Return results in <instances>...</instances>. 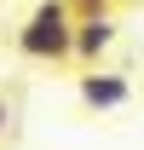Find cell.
<instances>
[{
	"label": "cell",
	"mask_w": 144,
	"mask_h": 150,
	"mask_svg": "<svg viewBox=\"0 0 144 150\" xmlns=\"http://www.w3.org/2000/svg\"><path fill=\"white\" fill-rule=\"evenodd\" d=\"M109 6H115V0H109Z\"/></svg>",
	"instance_id": "8992f818"
},
{
	"label": "cell",
	"mask_w": 144,
	"mask_h": 150,
	"mask_svg": "<svg viewBox=\"0 0 144 150\" xmlns=\"http://www.w3.org/2000/svg\"><path fill=\"white\" fill-rule=\"evenodd\" d=\"M115 35H121V23H115V18H75V64L98 69L104 52L115 46Z\"/></svg>",
	"instance_id": "3957f363"
},
{
	"label": "cell",
	"mask_w": 144,
	"mask_h": 150,
	"mask_svg": "<svg viewBox=\"0 0 144 150\" xmlns=\"http://www.w3.org/2000/svg\"><path fill=\"white\" fill-rule=\"evenodd\" d=\"M75 18H109V0H69Z\"/></svg>",
	"instance_id": "277c9868"
},
{
	"label": "cell",
	"mask_w": 144,
	"mask_h": 150,
	"mask_svg": "<svg viewBox=\"0 0 144 150\" xmlns=\"http://www.w3.org/2000/svg\"><path fill=\"white\" fill-rule=\"evenodd\" d=\"M6 121H12V115H6V104H0V139H6Z\"/></svg>",
	"instance_id": "5b68a950"
},
{
	"label": "cell",
	"mask_w": 144,
	"mask_h": 150,
	"mask_svg": "<svg viewBox=\"0 0 144 150\" xmlns=\"http://www.w3.org/2000/svg\"><path fill=\"white\" fill-rule=\"evenodd\" d=\"M75 98H81L87 110H121L127 98H133V81L98 64V69H87V75H75Z\"/></svg>",
	"instance_id": "7a4b0ae2"
},
{
	"label": "cell",
	"mask_w": 144,
	"mask_h": 150,
	"mask_svg": "<svg viewBox=\"0 0 144 150\" xmlns=\"http://www.w3.org/2000/svg\"><path fill=\"white\" fill-rule=\"evenodd\" d=\"M18 52L29 64H69L75 58V12H69V0H40L18 29Z\"/></svg>",
	"instance_id": "6da1fadb"
}]
</instances>
